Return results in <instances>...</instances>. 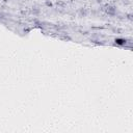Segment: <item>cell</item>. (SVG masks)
Listing matches in <instances>:
<instances>
[{
  "mask_svg": "<svg viewBox=\"0 0 133 133\" xmlns=\"http://www.w3.org/2000/svg\"><path fill=\"white\" fill-rule=\"evenodd\" d=\"M115 44L119 45V46H123V45L126 44V39H124V38H116L115 39Z\"/></svg>",
  "mask_w": 133,
  "mask_h": 133,
  "instance_id": "1",
  "label": "cell"
}]
</instances>
